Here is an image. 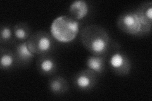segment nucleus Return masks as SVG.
Listing matches in <instances>:
<instances>
[{
    "label": "nucleus",
    "mask_w": 152,
    "mask_h": 101,
    "mask_svg": "<svg viewBox=\"0 0 152 101\" xmlns=\"http://www.w3.org/2000/svg\"><path fill=\"white\" fill-rule=\"evenodd\" d=\"M80 41L86 49L96 56H107L112 42L107 31L102 26L94 24L83 28Z\"/></svg>",
    "instance_id": "obj_1"
},
{
    "label": "nucleus",
    "mask_w": 152,
    "mask_h": 101,
    "mask_svg": "<svg viewBox=\"0 0 152 101\" xmlns=\"http://www.w3.org/2000/svg\"><path fill=\"white\" fill-rule=\"evenodd\" d=\"M79 32V23L70 16H60L53 20L50 27V33L57 42H72Z\"/></svg>",
    "instance_id": "obj_2"
},
{
    "label": "nucleus",
    "mask_w": 152,
    "mask_h": 101,
    "mask_svg": "<svg viewBox=\"0 0 152 101\" xmlns=\"http://www.w3.org/2000/svg\"><path fill=\"white\" fill-rule=\"evenodd\" d=\"M108 56V64L114 74L119 76L129 74L132 69L131 61L129 56L122 52L120 45L113 40L107 56Z\"/></svg>",
    "instance_id": "obj_3"
},
{
    "label": "nucleus",
    "mask_w": 152,
    "mask_h": 101,
    "mask_svg": "<svg viewBox=\"0 0 152 101\" xmlns=\"http://www.w3.org/2000/svg\"><path fill=\"white\" fill-rule=\"evenodd\" d=\"M26 42L29 51L38 56L52 54L56 47V41L53 36L43 31L32 33Z\"/></svg>",
    "instance_id": "obj_4"
},
{
    "label": "nucleus",
    "mask_w": 152,
    "mask_h": 101,
    "mask_svg": "<svg viewBox=\"0 0 152 101\" xmlns=\"http://www.w3.org/2000/svg\"><path fill=\"white\" fill-rule=\"evenodd\" d=\"M98 76L94 71L89 68L84 69L76 73L72 78L74 87L82 92H89L96 86Z\"/></svg>",
    "instance_id": "obj_5"
},
{
    "label": "nucleus",
    "mask_w": 152,
    "mask_h": 101,
    "mask_svg": "<svg viewBox=\"0 0 152 101\" xmlns=\"http://www.w3.org/2000/svg\"><path fill=\"white\" fill-rule=\"evenodd\" d=\"M117 26L122 32L131 36H138L141 24L134 12H125L118 17Z\"/></svg>",
    "instance_id": "obj_6"
},
{
    "label": "nucleus",
    "mask_w": 152,
    "mask_h": 101,
    "mask_svg": "<svg viewBox=\"0 0 152 101\" xmlns=\"http://www.w3.org/2000/svg\"><path fill=\"white\" fill-rule=\"evenodd\" d=\"M134 12L141 24V30L138 36L148 34L152 28V2L142 3Z\"/></svg>",
    "instance_id": "obj_7"
},
{
    "label": "nucleus",
    "mask_w": 152,
    "mask_h": 101,
    "mask_svg": "<svg viewBox=\"0 0 152 101\" xmlns=\"http://www.w3.org/2000/svg\"><path fill=\"white\" fill-rule=\"evenodd\" d=\"M36 68L41 75L51 76L58 71V62L53 54L40 55L36 60Z\"/></svg>",
    "instance_id": "obj_8"
},
{
    "label": "nucleus",
    "mask_w": 152,
    "mask_h": 101,
    "mask_svg": "<svg viewBox=\"0 0 152 101\" xmlns=\"http://www.w3.org/2000/svg\"><path fill=\"white\" fill-rule=\"evenodd\" d=\"M13 51L15 56L16 66L18 67H25L29 65L35 54L28 49L27 42H17L13 46Z\"/></svg>",
    "instance_id": "obj_9"
},
{
    "label": "nucleus",
    "mask_w": 152,
    "mask_h": 101,
    "mask_svg": "<svg viewBox=\"0 0 152 101\" xmlns=\"http://www.w3.org/2000/svg\"><path fill=\"white\" fill-rule=\"evenodd\" d=\"M49 90L54 95H60L68 92L69 84L64 76L55 75L50 76L48 84Z\"/></svg>",
    "instance_id": "obj_10"
},
{
    "label": "nucleus",
    "mask_w": 152,
    "mask_h": 101,
    "mask_svg": "<svg viewBox=\"0 0 152 101\" xmlns=\"http://www.w3.org/2000/svg\"><path fill=\"white\" fill-rule=\"evenodd\" d=\"M70 17L79 21L86 17L89 13V7L84 0H77L70 4L69 8Z\"/></svg>",
    "instance_id": "obj_11"
},
{
    "label": "nucleus",
    "mask_w": 152,
    "mask_h": 101,
    "mask_svg": "<svg viewBox=\"0 0 152 101\" xmlns=\"http://www.w3.org/2000/svg\"><path fill=\"white\" fill-rule=\"evenodd\" d=\"M107 56L91 55L88 57L86 61L87 68L93 70L98 75L103 74L106 69Z\"/></svg>",
    "instance_id": "obj_12"
},
{
    "label": "nucleus",
    "mask_w": 152,
    "mask_h": 101,
    "mask_svg": "<svg viewBox=\"0 0 152 101\" xmlns=\"http://www.w3.org/2000/svg\"><path fill=\"white\" fill-rule=\"evenodd\" d=\"M16 66L15 56L12 49L1 46L0 47V68L3 71H9Z\"/></svg>",
    "instance_id": "obj_13"
},
{
    "label": "nucleus",
    "mask_w": 152,
    "mask_h": 101,
    "mask_svg": "<svg viewBox=\"0 0 152 101\" xmlns=\"http://www.w3.org/2000/svg\"><path fill=\"white\" fill-rule=\"evenodd\" d=\"M12 27L16 43L27 41L32 34L30 26L25 22L17 23Z\"/></svg>",
    "instance_id": "obj_14"
},
{
    "label": "nucleus",
    "mask_w": 152,
    "mask_h": 101,
    "mask_svg": "<svg viewBox=\"0 0 152 101\" xmlns=\"http://www.w3.org/2000/svg\"><path fill=\"white\" fill-rule=\"evenodd\" d=\"M15 43L13 27L8 25H1L0 29V44L1 46H13Z\"/></svg>",
    "instance_id": "obj_15"
}]
</instances>
